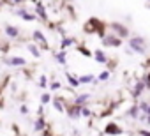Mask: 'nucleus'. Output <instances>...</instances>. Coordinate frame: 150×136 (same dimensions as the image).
<instances>
[{
	"label": "nucleus",
	"instance_id": "nucleus-1",
	"mask_svg": "<svg viewBox=\"0 0 150 136\" xmlns=\"http://www.w3.org/2000/svg\"><path fill=\"white\" fill-rule=\"evenodd\" d=\"M106 28H108V23H104L103 20H99V18H96V16L88 18V20L85 21V25H83L85 34H97L101 39L108 34V32H106Z\"/></svg>",
	"mask_w": 150,
	"mask_h": 136
},
{
	"label": "nucleus",
	"instance_id": "nucleus-2",
	"mask_svg": "<svg viewBox=\"0 0 150 136\" xmlns=\"http://www.w3.org/2000/svg\"><path fill=\"white\" fill-rule=\"evenodd\" d=\"M127 48L132 50V53L145 55V53H146V41H145V37H141V35H129V39H127Z\"/></svg>",
	"mask_w": 150,
	"mask_h": 136
},
{
	"label": "nucleus",
	"instance_id": "nucleus-3",
	"mask_svg": "<svg viewBox=\"0 0 150 136\" xmlns=\"http://www.w3.org/2000/svg\"><path fill=\"white\" fill-rule=\"evenodd\" d=\"M108 28H110L115 35H118L120 39H129V35H131L129 27L124 25V23H120V21H111V23H108Z\"/></svg>",
	"mask_w": 150,
	"mask_h": 136
},
{
	"label": "nucleus",
	"instance_id": "nucleus-4",
	"mask_svg": "<svg viewBox=\"0 0 150 136\" xmlns=\"http://www.w3.org/2000/svg\"><path fill=\"white\" fill-rule=\"evenodd\" d=\"M101 42H103L104 48H120V46L124 44V39H120V37L115 35L113 32H108V34L101 39Z\"/></svg>",
	"mask_w": 150,
	"mask_h": 136
},
{
	"label": "nucleus",
	"instance_id": "nucleus-5",
	"mask_svg": "<svg viewBox=\"0 0 150 136\" xmlns=\"http://www.w3.org/2000/svg\"><path fill=\"white\" fill-rule=\"evenodd\" d=\"M32 39H34V42H35L41 50H44V51L50 50V42H48L46 35H44L41 30H32Z\"/></svg>",
	"mask_w": 150,
	"mask_h": 136
},
{
	"label": "nucleus",
	"instance_id": "nucleus-6",
	"mask_svg": "<svg viewBox=\"0 0 150 136\" xmlns=\"http://www.w3.org/2000/svg\"><path fill=\"white\" fill-rule=\"evenodd\" d=\"M35 14H37V18H39L42 23H46L50 28H53V27H55V25H51V23H50V18H48V11H46V7L42 6V2H39V0L35 2Z\"/></svg>",
	"mask_w": 150,
	"mask_h": 136
},
{
	"label": "nucleus",
	"instance_id": "nucleus-7",
	"mask_svg": "<svg viewBox=\"0 0 150 136\" xmlns=\"http://www.w3.org/2000/svg\"><path fill=\"white\" fill-rule=\"evenodd\" d=\"M64 106H65V113H67V117L69 118H80L81 117V106H78V104H74V103H65L64 101Z\"/></svg>",
	"mask_w": 150,
	"mask_h": 136
},
{
	"label": "nucleus",
	"instance_id": "nucleus-8",
	"mask_svg": "<svg viewBox=\"0 0 150 136\" xmlns=\"http://www.w3.org/2000/svg\"><path fill=\"white\" fill-rule=\"evenodd\" d=\"M27 62H28V60L23 58V57H4V58H2V64L11 65V67H25Z\"/></svg>",
	"mask_w": 150,
	"mask_h": 136
},
{
	"label": "nucleus",
	"instance_id": "nucleus-9",
	"mask_svg": "<svg viewBox=\"0 0 150 136\" xmlns=\"http://www.w3.org/2000/svg\"><path fill=\"white\" fill-rule=\"evenodd\" d=\"M106 136H120V134H124V129L117 124V122H108L106 125H104V131H103Z\"/></svg>",
	"mask_w": 150,
	"mask_h": 136
},
{
	"label": "nucleus",
	"instance_id": "nucleus-10",
	"mask_svg": "<svg viewBox=\"0 0 150 136\" xmlns=\"http://www.w3.org/2000/svg\"><path fill=\"white\" fill-rule=\"evenodd\" d=\"M14 14L20 16L21 20H25V21H35V20H39L35 13H30V11H27L25 7H18V9H14Z\"/></svg>",
	"mask_w": 150,
	"mask_h": 136
},
{
	"label": "nucleus",
	"instance_id": "nucleus-11",
	"mask_svg": "<svg viewBox=\"0 0 150 136\" xmlns=\"http://www.w3.org/2000/svg\"><path fill=\"white\" fill-rule=\"evenodd\" d=\"M4 32H6V35H7L9 39H20V35H21L20 27L11 25V23H6V25H4Z\"/></svg>",
	"mask_w": 150,
	"mask_h": 136
},
{
	"label": "nucleus",
	"instance_id": "nucleus-12",
	"mask_svg": "<svg viewBox=\"0 0 150 136\" xmlns=\"http://www.w3.org/2000/svg\"><path fill=\"white\" fill-rule=\"evenodd\" d=\"M145 90H146V87H145L143 80H138V81L134 83L132 90H131V96H132V99H139V97H141V94H143Z\"/></svg>",
	"mask_w": 150,
	"mask_h": 136
},
{
	"label": "nucleus",
	"instance_id": "nucleus-13",
	"mask_svg": "<svg viewBox=\"0 0 150 136\" xmlns=\"http://www.w3.org/2000/svg\"><path fill=\"white\" fill-rule=\"evenodd\" d=\"M46 127H48V124H46L44 115H37V118H35V122H34V132H42Z\"/></svg>",
	"mask_w": 150,
	"mask_h": 136
},
{
	"label": "nucleus",
	"instance_id": "nucleus-14",
	"mask_svg": "<svg viewBox=\"0 0 150 136\" xmlns=\"http://www.w3.org/2000/svg\"><path fill=\"white\" fill-rule=\"evenodd\" d=\"M76 44H78V41L74 39V37H71V35H64L62 41H60V50H67V48L76 46Z\"/></svg>",
	"mask_w": 150,
	"mask_h": 136
},
{
	"label": "nucleus",
	"instance_id": "nucleus-15",
	"mask_svg": "<svg viewBox=\"0 0 150 136\" xmlns=\"http://www.w3.org/2000/svg\"><path fill=\"white\" fill-rule=\"evenodd\" d=\"M27 50H28V53H30L34 58H41V57H42V51H41V48H39L35 42H27Z\"/></svg>",
	"mask_w": 150,
	"mask_h": 136
},
{
	"label": "nucleus",
	"instance_id": "nucleus-16",
	"mask_svg": "<svg viewBox=\"0 0 150 136\" xmlns=\"http://www.w3.org/2000/svg\"><path fill=\"white\" fill-rule=\"evenodd\" d=\"M139 106H138V103H134L132 106H129V110L125 111V118H132V120H136L138 117H139Z\"/></svg>",
	"mask_w": 150,
	"mask_h": 136
},
{
	"label": "nucleus",
	"instance_id": "nucleus-17",
	"mask_svg": "<svg viewBox=\"0 0 150 136\" xmlns=\"http://www.w3.org/2000/svg\"><path fill=\"white\" fill-rule=\"evenodd\" d=\"M92 58H94V60H96L97 64H106V62H108V55L104 53V50H99V48H97V50L94 51Z\"/></svg>",
	"mask_w": 150,
	"mask_h": 136
},
{
	"label": "nucleus",
	"instance_id": "nucleus-18",
	"mask_svg": "<svg viewBox=\"0 0 150 136\" xmlns=\"http://www.w3.org/2000/svg\"><path fill=\"white\" fill-rule=\"evenodd\" d=\"M65 78H67V81H69V85L72 87V89H78L81 83H80V78L76 76V74H72V73H65Z\"/></svg>",
	"mask_w": 150,
	"mask_h": 136
},
{
	"label": "nucleus",
	"instance_id": "nucleus-19",
	"mask_svg": "<svg viewBox=\"0 0 150 136\" xmlns=\"http://www.w3.org/2000/svg\"><path fill=\"white\" fill-rule=\"evenodd\" d=\"M67 50H60V51H55L53 55H55V60L60 64V65H65L67 64V53H65Z\"/></svg>",
	"mask_w": 150,
	"mask_h": 136
},
{
	"label": "nucleus",
	"instance_id": "nucleus-20",
	"mask_svg": "<svg viewBox=\"0 0 150 136\" xmlns=\"http://www.w3.org/2000/svg\"><path fill=\"white\" fill-rule=\"evenodd\" d=\"M88 99H90V94H80V96L74 97L72 103H74V104H78V106H87Z\"/></svg>",
	"mask_w": 150,
	"mask_h": 136
},
{
	"label": "nucleus",
	"instance_id": "nucleus-21",
	"mask_svg": "<svg viewBox=\"0 0 150 136\" xmlns=\"http://www.w3.org/2000/svg\"><path fill=\"white\" fill-rule=\"evenodd\" d=\"M64 101H65V99H60V97H55V99H53V108H55L57 111H60V113H64V111H65Z\"/></svg>",
	"mask_w": 150,
	"mask_h": 136
},
{
	"label": "nucleus",
	"instance_id": "nucleus-22",
	"mask_svg": "<svg viewBox=\"0 0 150 136\" xmlns=\"http://www.w3.org/2000/svg\"><path fill=\"white\" fill-rule=\"evenodd\" d=\"M110 76H111V71L104 69V71H101V73H99V76L96 78V81H94V83H97V81H106V80H110Z\"/></svg>",
	"mask_w": 150,
	"mask_h": 136
},
{
	"label": "nucleus",
	"instance_id": "nucleus-23",
	"mask_svg": "<svg viewBox=\"0 0 150 136\" xmlns=\"http://www.w3.org/2000/svg\"><path fill=\"white\" fill-rule=\"evenodd\" d=\"M96 81V74H83V76H80V83L83 85V83H94Z\"/></svg>",
	"mask_w": 150,
	"mask_h": 136
},
{
	"label": "nucleus",
	"instance_id": "nucleus-24",
	"mask_svg": "<svg viewBox=\"0 0 150 136\" xmlns=\"http://www.w3.org/2000/svg\"><path fill=\"white\" fill-rule=\"evenodd\" d=\"M117 65H118V60L117 58H108V62H106V69L108 71H115Z\"/></svg>",
	"mask_w": 150,
	"mask_h": 136
},
{
	"label": "nucleus",
	"instance_id": "nucleus-25",
	"mask_svg": "<svg viewBox=\"0 0 150 136\" xmlns=\"http://www.w3.org/2000/svg\"><path fill=\"white\" fill-rule=\"evenodd\" d=\"M74 48H76L81 55H85V57H92L94 55V51H90L88 48H85V46H80V44H76V46H74Z\"/></svg>",
	"mask_w": 150,
	"mask_h": 136
},
{
	"label": "nucleus",
	"instance_id": "nucleus-26",
	"mask_svg": "<svg viewBox=\"0 0 150 136\" xmlns=\"http://www.w3.org/2000/svg\"><path fill=\"white\" fill-rule=\"evenodd\" d=\"M48 103H51V94H50V92H42V94H41V104L44 106V104H48Z\"/></svg>",
	"mask_w": 150,
	"mask_h": 136
},
{
	"label": "nucleus",
	"instance_id": "nucleus-27",
	"mask_svg": "<svg viewBox=\"0 0 150 136\" xmlns=\"http://www.w3.org/2000/svg\"><path fill=\"white\" fill-rule=\"evenodd\" d=\"M138 106H139V111L141 113H146L148 111V106H150V101H141V103H138Z\"/></svg>",
	"mask_w": 150,
	"mask_h": 136
},
{
	"label": "nucleus",
	"instance_id": "nucleus-28",
	"mask_svg": "<svg viewBox=\"0 0 150 136\" xmlns=\"http://www.w3.org/2000/svg\"><path fill=\"white\" fill-rule=\"evenodd\" d=\"M81 117H85V118H90V117H94V113H92V110H90V108H87V106H81Z\"/></svg>",
	"mask_w": 150,
	"mask_h": 136
},
{
	"label": "nucleus",
	"instance_id": "nucleus-29",
	"mask_svg": "<svg viewBox=\"0 0 150 136\" xmlns=\"http://www.w3.org/2000/svg\"><path fill=\"white\" fill-rule=\"evenodd\" d=\"M48 85H50V83H48V78H46V74H42V76L39 78V87H41V89H48Z\"/></svg>",
	"mask_w": 150,
	"mask_h": 136
},
{
	"label": "nucleus",
	"instance_id": "nucleus-30",
	"mask_svg": "<svg viewBox=\"0 0 150 136\" xmlns=\"http://www.w3.org/2000/svg\"><path fill=\"white\" fill-rule=\"evenodd\" d=\"M60 89H62V83L60 81H51L48 85V90H60Z\"/></svg>",
	"mask_w": 150,
	"mask_h": 136
},
{
	"label": "nucleus",
	"instance_id": "nucleus-31",
	"mask_svg": "<svg viewBox=\"0 0 150 136\" xmlns=\"http://www.w3.org/2000/svg\"><path fill=\"white\" fill-rule=\"evenodd\" d=\"M4 2H6L7 6H21V4L27 2V0H4Z\"/></svg>",
	"mask_w": 150,
	"mask_h": 136
},
{
	"label": "nucleus",
	"instance_id": "nucleus-32",
	"mask_svg": "<svg viewBox=\"0 0 150 136\" xmlns=\"http://www.w3.org/2000/svg\"><path fill=\"white\" fill-rule=\"evenodd\" d=\"M143 83H145V87H146V90H150V71L143 74Z\"/></svg>",
	"mask_w": 150,
	"mask_h": 136
},
{
	"label": "nucleus",
	"instance_id": "nucleus-33",
	"mask_svg": "<svg viewBox=\"0 0 150 136\" xmlns=\"http://www.w3.org/2000/svg\"><path fill=\"white\" fill-rule=\"evenodd\" d=\"M136 132H138V136H150V131L148 129H138Z\"/></svg>",
	"mask_w": 150,
	"mask_h": 136
},
{
	"label": "nucleus",
	"instance_id": "nucleus-34",
	"mask_svg": "<svg viewBox=\"0 0 150 136\" xmlns=\"http://www.w3.org/2000/svg\"><path fill=\"white\" fill-rule=\"evenodd\" d=\"M20 113H21V115H27V113H28V106H27V104H21V106H20Z\"/></svg>",
	"mask_w": 150,
	"mask_h": 136
},
{
	"label": "nucleus",
	"instance_id": "nucleus-35",
	"mask_svg": "<svg viewBox=\"0 0 150 136\" xmlns=\"http://www.w3.org/2000/svg\"><path fill=\"white\" fill-rule=\"evenodd\" d=\"M145 122H146V124L150 125V115H146V118H145Z\"/></svg>",
	"mask_w": 150,
	"mask_h": 136
},
{
	"label": "nucleus",
	"instance_id": "nucleus-36",
	"mask_svg": "<svg viewBox=\"0 0 150 136\" xmlns=\"http://www.w3.org/2000/svg\"><path fill=\"white\" fill-rule=\"evenodd\" d=\"M97 136H106V134H104V132H99V134H97Z\"/></svg>",
	"mask_w": 150,
	"mask_h": 136
},
{
	"label": "nucleus",
	"instance_id": "nucleus-37",
	"mask_svg": "<svg viewBox=\"0 0 150 136\" xmlns=\"http://www.w3.org/2000/svg\"><path fill=\"white\" fill-rule=\"evenodd\" d=\"M146 115H150V106H148V111H146Z\"/></svg>",
	"mask_w": 150,
	"mask_h": 136
},
{
	"label": "nucleus",
	"instance_id": "nucleus-38",
	"mask_svg": "<svg viewBox=\"0 0 150 136\" xmlns=\"http://www.w3.org/2000/svg\"><path fill=\"white\" fill-rule=\"evenodd\" d=\"M0 9H2V2H0Z\"/></svg>",
	"mask_w": 150,
	"mask_h": 136
},
{
	"label": "nucleus",
	"instance_id": "nucleus-39",
	"mask_svg": "<svg viewBox=\"0 0 150 136\" xmlns=\"http://www.w3.org/2000/svg\"><path fill=\"white\" fill-rule=\"evenodd\" d=\"M148 9H150V4H148Z\"/></svg>",
	"mask_w": 150,
	"mask_h": 136
},
{
	"label": "nucleus",
	"instance_id": "nucleus-40",
	"mask_svg": "<svg viewBox=\"0 0 150 136\" xmlns=\"http://www.w3.org/2000/svg\"><path fill=\"white\" fill-rule=\"evenodd\" d=\"M16 136H21V134H16Z\"/></svg>",
	"mask_w": 150,
	"mask_h": 136
},
{
	"label": "nucleus",
	"instance_id": "nucleus-41",
	"mask_svg": "<svg viewBox=\"0 0 150 136\" xmlns=\"http://www.w3.org/2000/svg\"><path fill=\"white\" fill-rule=\"evenodd\" d=\"M129 136H132V134H129Z\"/></svg>",
	"mask_w": 150,
	"mask_h": 136
}]
</instances>
